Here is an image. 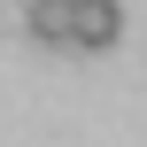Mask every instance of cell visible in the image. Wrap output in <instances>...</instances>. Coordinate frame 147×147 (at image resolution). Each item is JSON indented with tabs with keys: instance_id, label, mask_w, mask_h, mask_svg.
<instances>
[{
	"instance_id": "6da1fadb",
	"label": "cell",
	"mask_w": 147,
	"mask_h": 147,
	"mask_svg": "<svg viewBox=\"0 0 147 147\" xmlns=\"http://www.w3.org/2000/svg\"><path fill=\"white\" fill-rule=\"evenodd\" d=\"M124 39V0H78V54H109Z\"/></svg>"
},
{
	"instance_id": "7a4b0ae2",
	"label": "cell",
	"mask_w": 147,
	"mask_h": 147,
	"mask_svg": "<svg viewBox=\"0 0 147 147\" xmlns=\"http://www.w3.org/2000/svg\"><path fill=\"white\" fill-rule=\"evenodd\" d=\"M23 31H31V47H78V0H31Z\"/></svg>"
}]
</instances>
